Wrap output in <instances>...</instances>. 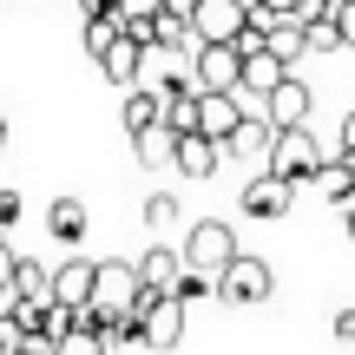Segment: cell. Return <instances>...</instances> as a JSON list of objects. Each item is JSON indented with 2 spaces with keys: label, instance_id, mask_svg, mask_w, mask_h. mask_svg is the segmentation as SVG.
<instances>
[{
  "label": "cell",
  "instance_id": "25",
  "mask_svg": "<svg viewBox=\"0 0 355 355\" xmlns=\"http://www.w3.org/2000/svg\"><path fill=\"white\" fill-rule=\"evenodd\" d=\"M309 53H343V26H336V13L309 26Z\"/></svg>",
  "mask_w": 355,
  "mask_h": 355
},
{
  "label": "cell",
  "instance_id": "11",
  "mask_svg": "<svg viewBox=\"0 0 355 355\" xmlns=\"http://www.w3.org/2000/svg\"><path fill=\"white\" fill-rule=\"evenodd\" d=\"M309 105H316V99H309V86L290 73V79H283V86L263 99V119H270L277 132H290V125H309Z\"/></svg>",
  "mask_w": 355,
  "mask_h": 355
},
{
  "label": "cell",
  "instance_id": "28",
  "mask_svg": "<svg viewBox=\"0 0 355 355\" xmlns=\"http://www.w3.org/2000/svg\"><path fill=\"white\" fill-rule=\"evenodd\" d=\"M119 13H125V20H158L165 0H119Z\"/></svg>",
  "mask_w": 355,
  "mask_h": 355
},
{
  "label": "cell",
  "instance_id": "15",
  "mask_svg": "<svg viewBox=\"0 0 355 355\" xmlns=\"http://www.w3.org/2000/svg\"><path fill=\"white\" fill-rule=\"evenodd\" d=\"M139 277H145V290H165V296H178V283L191 277V263L178 250H165V243H152V250L139 257Z\"/></svg>",
  "mask_w": 355,
  "mask_h": 355
},
{
  "label": "cell",
  "instance_id": "30",
  "mask_svg": "<svg viewBox=\"0 0 355 355\" xmlns=\"http://www.w3.org/2000/svg\"><path fill=\"white\" fill-rule=\"evenodd\" d=\"M13 224H20V191L0 184V230H13Z\"/></svg>",
  "mask_w": 355,
  "mask_h": 355
},
{
  "label": "cell",
  "instance_id": "24",
  "mask_svg": "<svg viewBox=\"0 0 355 355\" xmlns=\"http://www.w3.org/2000/svg\"><path fill=\"white\" fill-rule=\"evenodd\" d=\"M53 355H112V336H99V329H73V336H60V349Z\"/></svg>",
  "mask_w": 355,
  "mask_h": 355
},
{
  "label": "cell",
  "instance_id": "14",
  "mask_svg": "<svg viewBox=\"0 0 355 355\" xmlns=\"http://www.w3.org/2000/svg\"><path fill=\"white\" fill-rule=\"evenodd\" d=\"M217 165H224V145H217L211 132H184V139H178V165H171V171H184V178H217Z\"/></svg>",
  "mask_w": 355,
  "mask_h": 355
},
{
  "label": "cell",
  "instance_id": "27",
  "mask_svg": "<svg viewBox=\"0 0 355 355\" xmlns=\"http://www.w3.org/2000/svg\"><path fill=\"white\" fill-rule=\"evenodd\" d=\"M13 277H20V250H13V243L0 237V296L13 290Z\"/></svg>",
  "mask_w": 355,
  "mask_h": 355
},
{
  "label": "cell",
  "instance_id": "2",
  "mask_svg": "<svg viewBox=\"0 0 355 355\" xmlns=\"http://www.w3.org/2000/svg\"><path fill=\"white\" fill-rule=\"evenodd\" d=\"M145 303V277L132 257H105L99 263V283H92V309H105V316H132V309Z\"/></svg>",
  "mask_w": 355,
  "mask_h": 355
},
{
  "label": "cell",
  "instance_id": "4",
  "mask_svg": "<svg viewBox=\"0 0 355 355\" xmlns=\"http://www.w3.org/2000/svg\"><path fill=\"white\" fill-rule=\"evenodd\" d=\"M277 296V270L263 263V257H237V263L217 277V303H230V309H250V303H270Z\"/></svg>",
  "mask_w": 355,
  "mask_h": 355
},
{
  "label": "cell",
  "instance_id": "38",
  "mask_svg": "<svg viewBox=\"0 0 355 355\" xmlns=\"http://www.w3.org/2000/svg\"><path fill=\"white\" fill-rule=\"evenodd\" d=\"M13 355H53V349H13Z\"/></svg>",
  "mask_w": 355,
  "mask_h": 355
},
{
  "label": "cell",
  "instance_id": "35",
  "mask_svg": "<svg viewBox=\"0 0 355 355\" xmlns=\"http://www.w3.org/2000/svg\"><path fill=\"white\" fill-rule=\"evenodd\" d=\"M165 13H178V20H191V13H198V0H165Z\"/></svg>",
  "mask_w": 355,
  "mask_h": 355
},
{
  "label": "cell",
  "instance_id": "6",
  "mask_svg": "<svg viewBox=\"0 0 355 355\" xmlns=\"http://www.w3.org/2000/svg\"><path fill=\"white\" fill-rule=\"evenodd\" d=\"M139 329H145V349H178V343H184V303L165 296V290H145Z\"/></svg>",
  "mask_w": 355,
  "mask_h": 355
},
{
  "label": "cell",
  "instance_id": "7",
  "mask_svg": "<svg viewBox=\"0 0 355 355\" xmlns=\"http://www.w3.org/2000/svg\"><path fill=\"white\" fill-rule=\"evenodd\" d=\"M290 198H296L290 178L263 171V178H250V184L237 191V211H243V217H257V224H277V217H290Z\"/></svg>",
  "mask_w": 355,
  "mask_h": 355
},
{
  "label": "cell",
  "instance_id": "29",
  "mask_svg": "<svg viewBox=\"0 0 355 355\" xmlns=\"http://www.w3.org/2000/svg\"><path fill=\"white\" fill-rule=\"evenodd\" d=\"M329 13H336V0H296V20H303V26L329 20Z\"/></svg>",
  "mask_w": 355,
  "mask_h": 355
},
{
  "label": "cell",
  "instance_id": "21",
  "mask_svg": "<svg viewBox=\"0 0 355 355\" xmlns=\"http://www.w3.org/2000/svg\"><path fill=\"white\" fill-rule=\"evenodd\" d=\"M13 296H20V303H53V270H46V263H33V257H20Z\"/></svg>",
  "mask_w": 355,
  "mask_h": 355
},
{
  "label": "cell",
  "instance_id": "26",
  "mask_svg": "<svg viewBox=\"0 0 355 355\" xmlns=\"http://www.w3.org/2000/svg\"><path fill=\"white\" fill-rule=\"evenodd\" d=\"M204 296H217V277H204V270H191V277L178 283V303H204Z\"/></svg>",
  "mask_w": 355,
  "mask_h": 355
},
{
  "label": "cell",
  "instance_id": "16",
  "mask_svg": "<svg viewBox=\"0 0 355 355\" xmlns=\"http://www.w3.org/2000/svg\"><path fill=\"white\" fill-rule=\"evenodd\" d=\"M283 79H290V66H283L270 46H263V53H243V92H250V99H270Z\"/></svg>",
  "mask_w": 355,
  "mask_h": 355
},
{
  "label": "cell",
  "instance_id": "37",
  "mask_svg": "<svg viewBox=\"0 0 355 355\" xmlns=\"http://www.w3.org/2000/svg\"><path fill=\"white\" fill-rule=\"evenodd\" d=\"M263 7H270V13H296V0H263Z\"/></svg>",
  "mask_w": 355,
  "mask_h": 355
},
{
  "label": "cell",
  "instance_id": "9",
  "mask_svg": "<svg viewBox=\"0 0 355 355\" xmlns=\"http://www.w3.org/2000/svg\"><path fill=\"white\" fill-rule=\"evenodd\" d=\"M145 60H152V46H139V40H112V46L99 53V73L112 79L119 92H132V86H145Z\"/></svg>",
  "mask_w": 355,
  "mask_h": 355
},
{
  "label": "cell",
  "instance_id": "18",
  "mask_svg": "<svg viewBox=\"0 0 355 355\" xmlns=\"http://www.w3.org/2000/svg\"><path fill=\"white\" fill-rule=\"evenodd\" d=\"M119 119H125V132L158 125V119H165V92H158V86H132V92H125V112H119Z\"/></svg>",
  "mask_w": 355,
  "mask_h": 355
},
{
  "label": "cell",
  "instance_id": "10",
  "mask_svg": "<svg viewBox=\"0 0 355 355\" xmlns=\"http://www.w3.org/2000/svg\"><path fill=\"white\" fill-rule=\"evenodd\" d=\"M243 105H237V92H198V132H211L217 145L224 139H237V125H243Z\"/></svg>",
  "mask_w": 355,
  "mask_h": 355
},
{
  "label": "cell",
  "instance_id": "5",
  "mask_svg": "<svg viewBox=\"0 0 355 355\" xmlns=\"http://www.w3.org/2000/svg\"><path fill=\"white\" fill-rule=\"evenodd\" d=\"M191 26H198V46H237V33L250 26V0H198Z\"/></svg>",
  "mask_w": 355,
  "mask_h": 355
},
{
  "label": "cell",
  "instance_id": "31",
  "mask_svg": "<svg viewBox=\"0 0 355 355\" xmlns=\"http://www.w3.org/2000/svg\"><path fill=\"white\" fill-rule=\"evenodd\" d=\"M329 336H336V343H355V309H336V322H329Z\"/></svg>",
  "mask_w": 355,
  "mask_h": 355
},
{
  "label": "cell",
  "instance_id": "40",
  "mask_svg": "<svg viewBox=\"0 0 355 355\" xmlns=\"http://www.w3.org/2000/svg\"><path fill=\"white\" fill-rule=\"evenodd\" d=\"M0 355H13V349H7V343H0Z\"/></svg>",
  "mask_w": 355,
  "mask_h": 355
},
{
  "label": "cell",
  "instance_id": "17",
  "mask_svg": "<svg viewBox=\"0 0 355 355\" xmlns=\"http://www.w3.org/2000/svg\"><path fill=\"white\" fill-rule=\"evenodd\" d=\"M46 237H60L66 250H79V237H86V204L79 198H53L46 204Z\"/></svg>",
  "mask_w": 355,
  "mask_h": 355
},
{
  "label": "cell",
  "instance_id": "36",
  "mask_svg": "<svg viewBox=\"0 0 355 355\" xmlns=\"http://www.w3.org/2000/svg\"><path fill=\"white\" fill-rule=\"evenodd\" d=\"M343 230H349V243H355V204H343Z\"/></svg>",
  "mask_w": 355,
  "mask_h": 355
},
{
  "label": "cell",
  "instance_id": "3",
  "mask_svg": "<svg viewBox=\"0 0 355 355\" xmlns=\"http://www.w3.org/2000/svg\"><path fill=\"white\" fill-rule=\"evenodd\" d=\"M263 171L290 178V184H316V171H322V145H316V132H309V125H290V132H277V145H270Z\"/></svg>",
  "mask_w": 355,
  "mask_h": 355
},
{
  "label": "cell",
  "instance_id": "23",
  "mask_svg": "<svg viewBox=\"0 0 355 355\" xmlns=\"http://www.w3.org/2000/svg\"><path fill=\"white\" fill-rule=\"evenodd\" d=\"M145 224L152 230H178L184 224V204H178L171 191H152V198H145Z\"/></svg>",
  "mask_w": 355,
  "mask_h": 355
},
{
  "label": "cell",
  "instance_id": "19",
  "mask_svg": "<svg viewBox=\"0 0 355 355\" xmlns=\"http://www.w3.org/2000/svg\"><path fill=\"white\" fill-rule=\"evenodd\" d=\"M270 145H277V125L257 112V119H243V125H237V139H224V158H250V152L270 158Z\"/></svg>",
  "mask_w": 355,
  "mask_h": 355
},
{
  "label": "cell",
  "instance_id": "41",
  "mask_svg": "<svg viewBox=\"0 0 355 355\" xmlns=\"http://www.w3.org/2000/svg\"><path fill=\"white\" fill-rule=\"evenodd\" d=\"M336 7H343V0H336Z\"/></svg>",
  "mask_w": 355,
  "mask_h": 355
},
{
  "label": "cell",
  "instance_id": "34",
  "mask_svg": "<svg viewBox=\"0 0 355 355\" xmlns=\"http://www.w3.org/2000/svg\"><path fill=\"white\" fill-rule=\"evenodd\" d=\"M343 152L355 158V112H343Z\"/></svg>",
  "mask_w": 355,
  "mask_h": 355
},
{
  "label": "cell",
  "instance_id": "22",
  "mask_svg": "<svg viewBox=\"0 0 355 355\" xmlns=\"http://www.w3.org/2000/svg\"><path fill=\"white\" fill-rule=\"evenodd\" d=\"M112 40H125V13H99V20H86V53L99 60Z\"/></svg>",
  "mask_w": 355,
  "mask_h": 355
},
{
  "label": "cell",
  "instance_id": "33",
  "mask_svg": "<svg viewBox=\"0 0 355 355\" xmlns=\"http://www.w3.org/2000/svg\"><path fill=\"white\" fill-rule=\"evenodd\" d=\"M79 13H86V20H99V13H119V0H79Z\"/></svg>",
  "mask_w": 355,
  "mask_h": 355
},
{
  "label": "cell",
  "instance_id": "1",
  "mask_svg": "<svg viewBox=\"0 0 355 355\" xmlns=\"http://www.w3.org/2000/svg\"><path fill=\"white\" fill-rule=\"evenodd\" d=\"M237 257H243V250H237V230H230L224 217H198V224L184 230V263L204 270V277H224Z\"/></svg>",
  "mask_w": 355,
  "mask_h": 355
},
{
  "label": "cell",
  "instance_id": "12",
  "mask_svg": "<svg viewBox=\"0 0 355 355\" xmlns=\"http://www.w3.org/2000/svg\"><path fill=\"white\" fill-rule=\"evenodd\" d=\"M92 283H99V263H92V257H66V263L53 270V303H66V309L92 303Z\"/></svg>",
  "mask_w": 355,
  "mask_h": 355
},
{
  "label": "cell",
  "instance_id": "39",
  "mask_svg": "<svg viewBox=\"0 0 355 355\" xmlns=\"http://www.w3.org/2000/svg\"><path fill=\"white\" fill-rule=\"evenodd\" d=\"M0 152H7V119H0Z\"/></svg>",
  "mask_w": 355,
  "mask_h": 355
},
{
  "label": "cell",
  "instance_id": "20",
  "mask_svg": "<svg viewBox=\"0 0 355 355\" xmlns=\"http://www.w3.org/2000/svg\"><path fill=\"white\" fill-rule=\"evenodd\" d=\"M270 53H277L283 66H296V60H303V53H309V26L296 20V13H283V20L270 26Z\"/></svg>",
  "mask_w": 355,
  "mask_h": 355
},
{
  "label": "cell",
  "instance_id": "32",
  "mask_svg": "<svg viewBox=\"0 0 355 355\" xmlns=\"http://www.w3.org/2000/svg\"><path fill=\"white\" fill-rule=\"evenodd\" d=\"M336 26H343V46H355V0H343V7H336Z\"/></svg>",
  "mask_w": 355,
  "mask_h": 355
},
{
  "label": "cell",
  "instance_id": "8",
  "mask_svg": "<svg viewBox=\"0 0 355 355\" xmlns=\"http://www.w3.org/2000/svg\"><path fill=\"white\" fill-rule=\"evenodd\" d=\"M191 79H198V92H243V53L237 46H198Z\"/></svg>",
  "mask_w": 355,
  "mask_h": 355
},
{
  "label": "cell",
  "instance_id": "13",
  "mask_svg": "<svg viewBox=\"0 0 355 355\" xmlns=\"http://www.w3.org/2000/svg\"><path fill=\"white\" fill-rule=\"evenodd\" d=\"M178 139H184V132L158 119V125L132 132V152H139V165H145V171H165V165H178Z\"/></svg>",
  "mask_w": 355,
  "mask_h": 355
}]
</instances>
